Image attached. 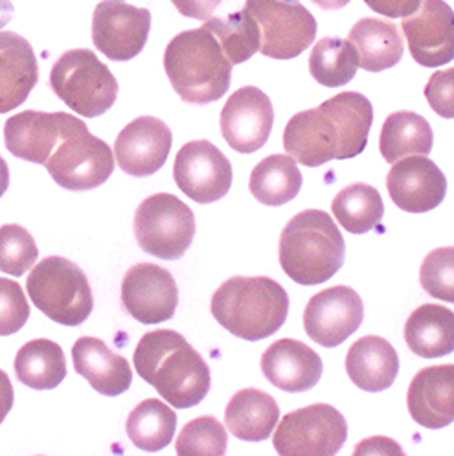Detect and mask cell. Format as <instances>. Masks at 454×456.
Wrapping results in <instances>:
<instances>
[{
  "label": "cell",
  "mask_w": 454,
  "mask_h": 456,
  "mask_svg": "<svg viewBox=\"0 0 454 456\" xmlns=\"http://www.w3.org/2000/svg\"><path fill=\"white\" fill-rule=\"evenodd\" d=\"M372 124L370 100L359 93H340L317 109L295 114L283 131V148L309 167L355 159L366 150Z\"/></svg>",
  "instance_id": "1"
},
{
  "label": "cell",
  "mask_w": 454,
  "mask_h": 456,
  "mask_svg": "<svg viewBox=\"0 0 454 456\" xmlns=\"http://www.w3.org/2000/svg\"><path fill=\"white\" fill-rule=\"evenodd\" d=\"M134 370L175 409H191L210 392V368L174 330L150 331L134 350Z\"/></svg>",
  "instance_id": "2"
},
{
  "label": "cell",
  "mask_w": 454,
  "mask_h": 456,
  "mask_svg": "<svg viewBox=\"0 0 454 456\" xmlns=\"http://www.w3.org/2000/svg\"><path fill=\"white\" fill-rule=\"evenodd\" d=\"M214 319L243 340H263L288 321L289 297L267 276H234L212 297Z\"/></svg>",
  "instance_id": "3"
},
{
  "label": "cell",
  "mask_w": 454,
  "mask_h": 456,
  "mask_svg": "<svg viewBox=\"0 0 454 456\" xmlns=\"http://www.w3.org/2000/svg\"><path fill=\"white\" fill-rule=\"evenodd\" d=\"M164 69L182 102L207 105L229 93L232 63L207 28L186 30L169 41Z\"/></svg>",
  "instance_id": "4"
},
{
  "label": "cell",
  "mask_w": 454,
  "mask_h": 456,
  "mask_svg": "<svg viewBox=\"0 0 454 456\" xmlns=\"http://www.w3.org/2000/svg\"><path fill=\"white\" fill-rule=\"evenodd\" d=\"M280 265L300 285H319L333 278L346 258V243L324 210H304L280 236Z\"/></svg>",
  "instance_id": "5"
},
{
  "label": "cell",
  "mask_w": 454,
  "mask_h": 456,
  "mask_svg": "<svg viewBox=\"0 0 454 456\" xmlns=\"http://www.w3.org/2000/svg\"><path fill=\"white\" fill-rule=\"evenodd\" d=\"M45 166L61 188L85 191L109 181L115 171V153L83 120L65 112L61 136Z\"/></svg>",
  "instance_id": "6"
},
{
  "label": "cell",
  "mask_w": 454,
  "mask_h": 456,
  "mask_svg": "<svg viewBox=\"0 0 454 456\" xmlns=\"http://www.w3.org/2000/svg\"><path fill=\"white\" fill-rule=\"evenodd\" d=\"M34 305L63 326H79L91 317L94 297L85 273L61 256H48L26 280Z\"/></svg>",
  "instance_id": "7"
},
{
  "label": "cell",
  "mask_w": 454,
  "mask_h": 456,
  "mask_svg": "<svg viewBox=\"0 0 454 456\" xmlns=\"http://www.w3.org/2000/svg\"><path fill=\"white\" fill-rule=\"evenodd\" d=\"M50 87L76 114L98 118L115 105L118 81L93 50L65 52L50 72Z\"/></svg>",
  "instance_id": "8"
},
{
  "label": "cell",
  "mask_w": 454,
  "mask_h": 456,
  "mask_svg": "<svg viewBox=\"0 0 454 456\" xmlns=\"http://www.w3.org/2000/svg\"><path fill=\"white\" fill-rule=\"evenodd\" d=\"M134 238L140 248L160 260H179L195 236V216L172 193H155L134 214Z\"/></svg>",
  "instance_id": "9"
},
{
  "label": "cell",
  "mask_w": 454,
  "mask_h": 456,
  "mask_svg": "<svg viewBox=\"0 0 454 456\" xmlns=\"http://www.w3.org/2000/svg\"><path fill=\"white\" fill-rule=\"evenodd\" d=\"M260 26V52L272 60H295L315 43L319 24L300 0H247Z\"/></svg>",
  "instance_id": "10"
},
{
  "label": "cell",
  "mask_w": 454,
  "mask_h": 456,
  "mask_svg": "<svg viewBox=\"0 0 454 456\" xmlns=\"http://www.w3.org/2000/svg\"><path fill=\"white\" fill-rule=\"evenodd\" d=\"M348 438L345 416L326 403L289 412L278 425L272 444L281 456H333Z\"/></svg>",
  "instance_id": "11"
},
{
  "label": "cell",
  "mask_w": 454,
  "mask_h": 456,
  "mask_svg": "<svg viewBox=\"0 0 454 456\" xmlns=\"http://www.w3.org/2000/svg\"><path fill=\"white\" fill-rule=\"evenodd\" d=\"M151 13L127 0H103L93 15V43L110 61H131L144 50Z\"/></svg>",
  "instance_id": "12"
},
{
  "label": "cell",
  "mask_w": 454,
  "mask_h": 456,
  "mask_svg": "<svg viewBox=\"0 0 454 456\" xmlns=\"http://www.w3.org/2000/svg\"><path fill=\"white\" fill-rule=\"evenodd\" d=\"M174 179L199 205L219 201L232 186V164L208 140L188 142L177 153Z\"/></svg>",
  "instance_id": "13"
},
{
  "label": "cell",
  "mask_w": 454,
  "mask_h": 456,
  "mask_svg": "<svg viewBox=\"0 0 454 456\" xmlns=\"http://www.w3.org/2000/svg\"><path fill=\"white\" fill-rule=\"evenodd\" d=\"M364 305L357 291L335 285L311 297L304 311V328L309 338L324 348H335L362 324Z\"/></svg>",
  "instance_id": "14"
},
{
  "label": "cell",
  "mask_w": 454,
  "mask_h": 456,
  "mask_svg": "<svg viewBox=\"0 0 454 456\" xmlns=\"http://www.w3.org/2000/svg\"><path fill=\"white\" fill-rule=\"evenodd\" d=\"M122 302L129 315L142 324L166 322L177 311V281L160 265L136 264L124 276Z\"/></svg>",
  "instance_id": "15"
},
{
  "label": "cell",
  "mask_w": 454,
  "mask_h": 456,
  "mask_svg": "<svg viewBox=\"0 0 454 456\" xmlns=\"http://www.w3.org/2000/svg\"><path fill=\"white\" fill-rule=\"evenodd\" d=\"M401 28L421 67L436 69L454 60V12L443 0H421L414 13L403 17Z\"/></svg>",
  "instance_id": "16"
},
{
  "label": "cell",
  "mask_w": 454,
  "mask_h": 456,
  "mask_svg": "<svg viewBox=\"0 0 454 456\" xmlns=\"http://www.w3.org/2000/svg\"><path fill=\"white\" fill-rule=\"evenodd\" d=\"M274 126V109L269 96L258 87H241L221 110V133L234 151L262 150Z\"/></svg>",
  "instance_id": "17"
},
{
  "label": "cell",
  "mask_w": 454,
  "mask_h": 456,
  "mask_svg": "<svg viewBox=\"0 0 454 456\" xmlns=\"http://www.w3.org/2000/svg\"><path fill=\"white\" fill-rule=\"evenodd\" d=\"M386 188L392 203L409 214H425L440 207L447 193V179L442 169L425 155L393 162Z\"/></svg>",
  "instance_id": "18"
},
{
  "label": "cell",
  "mask_w": 454,
  "mask_h": 456,
  "mask_svg": "<svg viewBox=\"0 0 454 456\" xmlns=\"http://www.w3.org/2000/svg\"><path fill=\"white\" fill-rule=\"evenodd\" d=\"M174 134L162 120L140 117L127 124L115 142V157L120 169L133 177L155 175L167 160Z\"/></svg>",
  "instance_id": "19"
},
{
  "label": "cell",
  "mask_w": 454,
  "mask_h": 456,
  "mask_svg": "<svg viewBox=\"0 0 454 456\" xmlns=\"http://www.w3.org/2000/svg\"><path fill=\"white\" fill-rule=\"evenodd\" d=\"M265 378L283 392H305L322 378V359L307 345L295 338H280L262 355Z\"/></svg>",
  "instance_id": "20"
},
{
  "label": "cell",
  "mask_w": 454,
  "mask_h": 456,
  "mask_svg": "<svg viewBox=\"0 0 454 456\" xmlns=\"http://www.w3.org/2000/svg\"><path fill=\"white\" fill-rule=\"evenodd\" d=\"M412 419L427 429H443L454 421V364L423 368L407 394Z\"/></svg>",
  "instance_id": "21"
},
{
  "label": "cell",
  "mask_w": 454,
  "mask_h": 456,
  "mask_svg": "<svg viewBox=\"0 0 454 456\" xmlns=\"http://www.w3.org/2000/svg\"><path fill=\"white\" fill-rule=\"evenodd\" d=\"M63 120L65 112L24 110L15 114L4 126L6 150L20 160L45 166L61 136Z\"/></svg>",
  "instance_id": "22"
},
{
  "label": "cell",
  "mask_w": 454,
  "mask_h": 456,
  "mask_svg": "<svg viewBox=\"0 0 454 456\" xmlns=\"http://www.w3.org/2000/svg\"><path fill=\"white\" fill-rule=\"evenodd\" d=\"M39 81L32 45L15 32H0V114L22 105Z\"/></svg>",
  "instance_id": "23"
},
{
  "label": "cell",
  "mask_w": 454,
  "mask_h": 456,
  "mask_svg": "<svg viewBox=\"0 0 454 456\" xmlns=\"http://www.w3.org/2000/svg\"><path fill=\"white\" fill-rule=\"evenodd\" d=\"M72 361L76 372L103 395H120L133 383V370L127 359L112 352L96 337L77 338L72 346Z\"/></svg>",
  "instance_id": "24"
},
{
  "label": "cell",
  "mask_w": 454,
  "mask_h": 456,
  "mask_svg": "<svg viewBox=\"0 0 454 456\" xmlns=\"http://www.w3.org/2000/svg\"><path fill=\"white\" fill-rule=\"evenodd\" d=\"M346 372L361 390L383 392L400 372V357L386 338L368 335L353 342L346 355Z\"/></svg>",
  "instance_id": "25"
},
{
  "label": "cell",
  "mask_w": 454,
  "mask_h": 456,
  "mask_svg": "<svg viewBox=\"0 0 454 456\" xmlns=\"http://www.w3.org/2000/svg\"><path fill=\"white\" fill-rule=\"evenodd\" d=\"M348 41L359 55V67L368 72H383L395 67L403 57V37L393 22L364 17L352 28Z\"/></svg>",
  "instance_id": "26"
},
{
  "label": "cell",
  "mask_w": 454,
  "mask_h": 456,
  "mask_svg": "<svg viewBox=\"0 0 454 456\" xmlns=\"http://www.w3.org/2000/svg\"><path fill=\"white\" fill-rule=\"evenodd\" d=\"M278 419L280 409L274 397L256 388L236 392L224 411V421L231 435L245 442L269 440Z\"/></svg>",
  "instance_id": "27"
},
{
  "label": "cell",
  "mask_w": 454,
  "mask_h": 456,
  "mask_svg": "<svg viewBox=\"0 0 454 456\" xmlns=\"http://www.w3.org/2000/svg\"><path fill=\"white\" fill-rule=\"evenodd\" d=\"M405 340L412 354L438 359L454 352V311L438 304H423L405 324Z\"/></svg>",
  "instance_id": "28"
},
{
  "label": "cell",
  "mask_w": 454,
  "mask_h": 456,
  "mask_svg": "<svg viewBox=\"0 0 454 456\" xmlns=\"http://www.w3.org/2000/svg\"><path fill=\"white\" fill-rule=\"evenodd\" d=\"M434 134L431 124L410 110L393 112L385 120L379 150L386 162L393 164L409 155H429Z\"/></svg>",
  "instance_id": "29"
},
{
  "label": "cell",
  "mask_w": 454,
  "mask_h": 456,
  "mask_svg": "<svg viewBox=\"0 0 454 456\" xmlns=\"http://www.w3.org/2000/svg\"><path fill=\"white\" fill-rule=\"evenodd\" d=\"M17 379L32 390H52L67 376V361L60 345L48 338L26 342L15 357Z\"/></svg>",
  "instance_id": "30"
},
{
  "label": "cell",
  "mask_w": 454,
  "mask_h": 456,
  "mask_svg": "<svg viewBox=\"0 0 454 456\" xmlns=\"http://www.w3.org/2000/svg\"><path fill=\"white\" fill-rule=\"evenodd\" d=\"M302 171L289 155H271L250 174V193L265 207H281L300 193Z\"/></svg>",
  "instance_id": "31"
},
{
  "label": "cell",
  "mask_w": 454,
  "mask_h": 456,
  "mask_svg": "<svg viewBox=\"0 0 454 456\" xmlns=\"http://www.w3.org/2000/svg\"><path fill=\"white\" fill-rule=\"evenodd\" d=\"M126 431L140 451L157 452L172 444L177 431V414L160 399H146L129 414Z\"/></svg>",
  "instance_id": "32"
},
{
  "label": "cell",
  "mask_w": 454,
  "mask_h": 456,
  "mask_svg": "<svg viewBox=\"0 0 454 456\" xmlns=\"http://www.w3.org/2000/svg\"><path fill=\"white\" fill-rule=\"evenodd\" d=\"M335 219L352 234H366L377 228L385 216L381 193L370 184H352L340 190L331 205Z\"/></svg>",
  "instance_id": "33"
},
{
  "label": "cell",
  "mask_w": 454,
  "mask_h": 456,
  "mask_svg": "<svg viewBox=\"0 0 454 456\" xmlns=\"http://www.w3.org/2000/svg\"><path fill=\"white\" fill-rule=\"evenodd\" d=\"M205 28L219 41L224 55L232 65H241L260 52L262 34L260 26L247 8L226 17H214L205 20Z\"/></svg>",
  "instance_id": "34"
},
{
  "label": "cell",
  "mask_w": 454,
  "mask_h": 456,
  "mask_svg": "<svg viewBox=\"0 0 454 456\" xmlns=\"http://www.w3.org/2000/svg\"><path fill=\"white\" fill-rule=\"evenodd\" d=\"M359 69V55L353 45L340 37L320 39L309 55V72L324 87H345Z\"/></svg>",
  "instance_id": "35"
},
{
  "label": "cell",
  "mask_w": 454,
  "mask_h": 456,
  "mask_svg": "<svg viewBox=\"0 0 454 456\" xmlns=\"http://www.w3.org/2000/svg\"><path fill=\"white\" fill-rule=\"evenodd\" d=\"M229 445L224 427L212 416L191 419L181 431L175 449L181 456H223Z\"/></svg>",
  "instance_id": "36"
},
{
  "label": "cell",
  "mask_w": 454,
  "mask_h": 456,
  "mask_svg": "<svg viewBox=\"0 0 454 456\" xmlns=\"http://www.w3.org/2000/svg\"><path fill=\"white\" fill-rule=\"evenodd\" d=\"M39 258V248L32 234L20 224L0 226V271L22 276Z\"/></svg>",
  "instance_id": "37"
},
{
  "label": "cell",
  "mask_w": 454,
  "mask_h": 456,
  "mask_svg": "<svg viewBox=\"0 0 454 456\" xmlns=\"http://www.w3.org/2000/svg\"><path fill=\"white\" fill-rule=\"evenodd\" d=\"M425 293L454 304V247H442L427 254L419 269Z\"/></svg>",
  "instance_id": "38"
},
{
  "label": "cell",
  "mask_w": 454,
  "mask_h": 456,
  "mask_svg": "<svg viewBox=\"0 0 454 456\" xmlns=\"http://www.w3.org/2000/svg\"><path fill=\"white\" fill-rule=\"evenodd\" d=\"M28 319H30V304L20 285L10 278H0V337L20 331Z\"/></svg>",
  "instance_id": "39"
},
{
  "label": "cell",
  "mask_w": 454,
  "mask_h": 456,
  "mask_svg": "<svg viewBox=\"0 0 454 456\" xmlns=\"http://www.w3.org/2000/svg\"><path fill=\"white\" fill-rule=\"evenodd\" d=\"M425 98L442 118H454V69L438 70L425 85Z\"/></svg>",
  "instance_id": "40"
},
{
  "label": "cell",
  "mask_w": 454,
  "mask_h": 456,
  "mask_svg": "<svg viewBox=\"0 0 454 456\" xmlns=\"http://www.w3.org/2000/svg\"><path fill=\"white\" fill-rule=\"evenodd\" d=\"M362 3L383 17L403 19L419 8L421 0H362Z\"/></svg>",
  "instance_id": "41"
},
{
  "label": "cell",
  "mask_w": 454,
  "mask_h": 456,
  "mask_svg": "<svg viewBox=\"0 0 454 456\" xmlns=\"http://www.w3.org/2000/svg\"><path fill=\"white\" fill-rule=\"evenodd\" d=\"M177 12L188 19L208 20L219 8L221 0H172Z\"/></svg>",
  "instance_id": "42"
},
{
  "label": "cell",
  "mask_w": 454,
  "mask_h": 456,
  "mask_svg": "<svg viewBox=\"0 0 454 456\" xmlns=\"http://www.w3.org/2000/svg\"><path fill=\"white\" fill-rule=\"evenodd\" d=\"M13 407V385L6 372L0 370V423L6 419Z\"/></svg>",
  "instance_id": "43"
},
{
  "label": "cell",
  "mask_w": 454,
  "mask_h": 456,
  "mask_svg": "<svg viewBox=\"0 0 454 456\" xmlns=\"http://www.w3.org/2000/svg\"><path fill=\"white\" fill-rule=\"evenodd\" d=\"M13 12L15 8L10 0H0V30H3V28L12 20Z\"/></svg>",
  "instance_id": "44"
},
{
  "label": "cell",
  "mask_w": 454,
  "mask_h": 456,
  "mask_svg": "<svg viewBox=\"0 0 454 456\" xmlns=\"http://www.w3.org/2000/svg\"><path fill=\"white\" fill-rule=\"evenodd\" d=\"M8 186H10V169L6 160L0 157V197L8 191Z\"/></svg>",
  "instance_id": "45"
},
{
  "label": "cell",
  "mask_w": 454,
  "mask_h": 456,
  "mask_svg": "<svg viewBox=\"0 0 454 456\" xmlns=\"http://www.w3.org/2000/svg\"><path fill=\"white\" fill-rule=\"evenodd\" d=\"M313 3L322 8V10H328V12H333V10H340L345 8L346 4H350L352 0H313Z\"/></svg>",
  "instance_id": "46"
}]
</instances>
